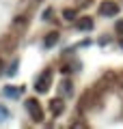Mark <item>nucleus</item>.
Returning a JSON list of instances; mask_svg holds the SVG:
<instances>
[{"label": "nucleus", "instance_id": "10", "mask_svg": "<svg viewBox=\"0 0 123 129\" xmlns=\"http://www.w3.org/2000/svg\"><path fill=\"white\" fill-rule=\"evenodd\" d=\"M7 73H9V75H15V73H17V62H13V67H11Z\"/></svg>", "mask_w": 123, "mask_h": 129}, {"label": "nucleus", "instance_id": "13", "mask_svg": "<svg viewBox=\"0 0 123 129\" xmlns=\"http://www.w3.org/2000/svg\"><path fill=\"white\" fill-rule=\"evenodd\" d=\"M121 47H123V39H121Z\"/></svg>", "mask_w": 123, "mask_h": 129}, {"label": "nucleus", "instance_id": "12", "mask_svg": "<svg viewBox=\"0 0 123 129\" xmlns=\"http://www.w3.org/2000/svg\"><path fill=\"white\" fill-rule=\"evenodd\" d=\"M0 73H2V62H0Z\"/></svg>", "mask_w": 123, "mask_h": 129}, {"label": "nucleus", "instance_id": "9", "mask_svg": "<svg viewBox=\"0 0 123 129\" xmlns=\"http://www.w3.org/2000/svg\"><path fill=\"white\" fill-rule=\"evenodd\" d=\"M7 118H9V112H7L5 108L0 106V120H7Z\"/></svg>", "mask_w": 123, "mask_h": 129}, {"label": "nucleus", "instance_id": "8", "mask_svg": "<svg viewBox=\"0 0 123 129\" xmlns=\"http://www.w3.org/2000/svg\"><path fill=\"white\" fill-rule=\"evenodd\" d=\"M114 30H117L119 35H123V19H119V22L114 24Z\"/></svg>", "mask_w": 123, "mask_h": 129}, {"label": "nucleus", "instance_id": "3", "mask_svg": "<svg viewBox=\"0 0 123 129\" xmlns=\"http://www.w3.org/2000/svg\"><path fill=\"white\" fill-rule=\"evenodd\" d=\"M50 82H52V73L50 71H43L35 82V90L37 92H48L50 90Z\"/></svg>", "mask_w": 123, "mask_h": 129}, {"label": "nucleus", "instance_id": "4", "mask_svg": "<svg viewBox=\"0 0 123 129\" xmlns=\"http://www.w3.org/2000/svg\"><path fill=\"white\" fill-rule=\"evenodd\" d=\"M76 26H78V30H82V32H89V30L93 28V19H91V17H80Z\"/></svg>", "mask_w": 123, "mask_h": 129}, {"label": "nucleus", "instance_id": "11", "mask_svg": "<svg viewBox=\"0 0 123 129\" xmlns=\"http://www.w3.org/2000/svg\"><path fill=\"white\" fill-rule=\"evenodd\" d=\"M5 92H7V95H17L19 90H11V88H5Z\"/></svg>", "mask_w": 123, "mask_h": 129}, {"label": "nucleus", "instance_id": "2", "mask_svg": "<svg viewBox=\"0 0 123 129\" xmlns=\"http://www.w3.org/2000/svg\"><path fill=\"white\" fill-rule=\"evenodd\" d=\"M99 15L101 17H114V15H119V5L112 2V0H104L99 5Z\"/></svg>", "mask_w": 123, "mask_h": 129}, {"label": "nucleus", "instance_id": "5", "mask_svg": "<svg viewBox=\"0 0 123 129\" xmlns=\"http://www.w3.org/2000/svg\"><path fill=\"white\" fill-rule=\"evenodd\" d=\"M50 110H52V114H54V116H58V114H63L65 103L60 101V99H52V101H50Z\"/></svg>", "mask_w": 123, "mask_h": 129}, {"label": "nucleus", "instance_id": "1", "mask_svg": "<svg viewBox=\"0 0 123 129\" xmlns=\"http://www.w3.org/2000/svg\"><path fill=\"white\" fill-rule=\"evenodd\" d=\"M24 108H26V112H28V116H30L32 120H37V123H39V120H43V110H41V106H39V101H37V99H26V101H24Z\"/></svg>", "mask_w": 123, "mask_h": 129}, {"label": "nucleus", "instance_id": "6", "mask_svg": "<svg viewBox=\"0 0 123 129\" xmlns=\"http://www.w3.org/2000/svg\"><path fill=\"white\" fill-rule=\"evenodd\" d=\"M56 41H58V32H50V35L43 39V45H46V50L54 47V45H56Z\"/></svg>", "mask_w": 123, "mask_h": 129}, {"label": "nucleus", "instance_id": "7", "mask_svg": "<svg viewBox=\"0 0 123 129\" xmlns=\"http://www.w3.org/2000/svg\"><path fill=\"white\" fill-rule=\"evenodd\" d=\"M63 15H65V19H67V22L76 19V11H73V9H65V11H63Z\"/></svg>", "mask_w": 123, "mask_h": 129}]
</instances>
